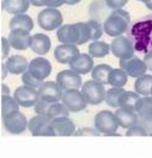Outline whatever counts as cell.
Here are the masks:
<instances>
[{"label": "cell", "mask_w": 152, "mask_h": 158, "mask_svg": "<svg viewBox=\"0 0 152 158\" xmlns=\"http://www.w3.org/2000/svg\"><path fill=\"white\" fill-rule=\"evenodd\" d=\"M130 15L123 9L113 10L111 15L103 21V32L109 37L121 36L129 27Z\"/></svg>", "instance_id": "cell-1"}, {"label": "cell", "mask_w": 152, "mask_h": 158, "mask_svg": "<svg viewBox=\"0 0 152 158\" xmlns=\"http://www.w3.org/2000/svg\"><path fill=\"white\" fill-rule=\"evenodd\" d=\"M63 14L58 9L45 7L37 16L38 26L44 31H55L63 25Z\"/></svg>", "instance_id": "cell-2"}, {"label": "cell", "mask_w": 152, "mask_h": 158, "mask_svg": "<svg viewBox=\"0 0 152 158\" xmlns=\"http://www.w3.org/2000/svg\"><path fill=\"white\" fill-rule=\"evenodd\" d=\"M80 91H81L85 101L87 102V104L98 106L102 102H104L106 87L102 83H98L93 80H88L81 86Z\"/></svg>", "instance_id": "cell-3"}, {"label": "cell", "mask_w": 152, "mask_h": 158, "mask_svg": "<svg viewBox=\"0 0 152 158\" xmlns=\"http://www.w3.org/2000/svg\"><path fill=\"white\" fill-rule=\"evenodd\" d=\"M95 129L101 135H115L116 130L119 129V125L113 112L107 109L98 112L95 117Z\"/></svg>", "instance_id": "cell-4"}, {"label": "cell", "mask_w": 152, "mask_h": 158, "mask_svg": "<svg viewBox=\"0 0 152 158\" xmlns=\"http://www.w3.org/2000/svg\"><path fill=\"white\" fill-rule=\"evenodd\" d=\"M28 120L23 113L20 110L12 112L5 117H2V125L5 130L11 135H20L27 130Z\"/></svg>", "instance_id": "cell-5"}, {"label": "cell", "mask_w": 152, "mask_h": 158, "mask_svg": "<svg viewBox=\"0 0 152 158\" xmlns=\"http://www.w3.org/2000/svg\"><path fill=\"white\" fill-rule=\"evenodd\" d=\"M60 102L68 108L70 113H78L87 108V102L85 101L80 89H66L63 91Z\"/></svg>", "instance_id": "cell-6"}, {"label": "cell", "mask_w": 152, "mask_h": 158, "mask_svg": "<svg viewBox=\"0 0 152 158\" xmlns=\"http://www.w3.org/2000/svg\"><path fill=\"white\" fill-rule=\"evenodd\" d=\"M27 129L33 136H55L52 120L45 115H35L27 123Z\"/></svg>", "instance_id": "cell-7"}, {"label": "cell", "mask_w": 152, "mask_h": 158, "mask_svg": "<svg viewBox=\"0 0 152 158\" xmlns=\"http://www.w3.org/2000/svg\"><path fill=\"white\" fill-rule=\"evenodd\" d=\"M111 52L114 56H116L118 59H128L131 58L135 53V48L133 42L125 36H118L114 37L112 43L109 44Z\"/></svg>", "instance_id": "cell-8"}, {"label": "cell", "mask_w": 152, "mask_h": 158, "mask_svg": "<svg viewBox=\"0 0 152 158\" xmlns=\"http://www.w3.org/2000/svg\"><path fill=\"white\" fill-rule=\"evenodd\" d=\"M38 98L47 103L60 102L63 96V89L55 81H43V83L37 88Z\"/></svg>", "instance_id": "cell-9"}, {"label": "cell", "mask_w": 152, "mask_h": 158, "mask_svg": "<svg viewBox=\"0 0 152 158\" xmlns=\"http://www.w3.org/2000/svg\"><path fill=\"white\" fill-rule=\"evenodd\" d=\"M119 65H120V69L124 70L125 74L133 79H136V77L146 74V71H147V68H146L144 60L135 55H133L131 58H128V59H120Z\"/></svg>", "instance_id": "cell-10"}, {"label": "cell", "mask_w": 152, "mask_h": 158, "mask_svg": "<svg viewBox=\"0 0 152 158\" xmlns=\"http://www.w3.org/2000/svg\"><path fill=\"white\" fill-rule=\"evenodd\" d=\"M14 98L17 102L20 107L23 108H31L36 104L38 101L37 88L30 87V86H20L14 92Z\"/></svg>", "instance_id": "cell-11"}, {"label": "cell", "mask_w": 152, "mask_h": 158, "mask_svg": "<svg viewBox=\"0 0 152 158\" xmlns=\"http://www.w3.org/2000/svg\"><path fill=\"white\" fill-rule=\"evenodd\" d=\"M55 82L59 85V87L63 91L66 89H80L82 86V79L81 75L76 74L75 71L66 69V70H61L60 73H58Z\"/></svg>", "instance_id": "cell-12"}, {"label": "cell", "mask_w": 152, "mask_h": 158, "mask_svg": "<svg viewBox=\"0 0 152 158\" xmlns=\"http://www.w3.org/2000/svg\"><path fill=\"white\" fill-rule=\"evenodd\" d=\"M27 70L35 77H37L40 81H44L45 79L49 77V75L52 73V64L48 59H45L43 56H37L28 63Z\"/></svg>", "instance_id": "cell-13"}, {"label": "cell", "mask_w": 152, "mask_h": 158, "mask_svg": "<svg viewBox=\"0 0 152 158\" xmlns=\"http://www.w3.org/2000/svg\"><path fill=\"white\" fill-rule=\"evenodd\" d=\"M135 113L139 118L137 124L142 125L144 127L145 125H152V96H145L142 98L140 97L135 108Z\"/></svg>", "instance_id": "cell-14"}, {"label": "cell", "mask_w": 152, "mask_h": 158, "mask_svg": "<svg viewBox=\"0 0 152 158\" xmlns=\"http://www.w3.org/2000/svg\"><path fill=\"white\" fill-rule=\"evenodd\" d=\"M93 66H95L93 58L86 53H80L69 63L70 70L75 71L78 75H86V74L91 73Z\"/></svg>", "instance_id": "cell-15"}, {"label": "cell", "mask_w": 152, "mask_h": 158, "mask_svg": "<svg viewBox=\"0 0 152 158\" xmlns=\"http://www.w3.org/2000/svg\"><path fill=\"white\" fill-rule=\"evenodd\" d=\"M7 40L12 49L26 50L31 44V32L25 30H10Z\"/></svg>", "instance_id": "cell-16"}, {"label": "cell", "mask_w": 152, "mask_h": 158, "mask_svg": "<svg viewBox=\"0 0 152 158\" xmlns=\"http://www.w3.org/2000/svg\"><path fill=\"white\" fill-rule=\"evenodd\" d=\"M80 54L76 44H59L54 49V58L59 64H68Z\"/></svg>", "instance_id": "cell-17"}, {"label": "cell", "mask_w": 152, "mask_h": 158, "mask_svg": "<svg viewBox=\"0 0 152 158\" xmlns=\"http://www.w3.org/2000/svg\"><path fill=\"white\" fill-rule=\"evenodd\" d=\"M52 126L55 136H73L76 131L75 123L69 117H59L52 119Z\"/></svg>", "instance_id": "cell-18"}, {"label": "cell", "mask_w": 152, "mask_h": 158, "mask_svg": "<svg viewBox=\"0 0 152 158\" xmlns=\"http://www.w3.org/2000/svg\"><path fill=\"white\" fill-rule=\"evenodd\" d=\"M57 38L63 44H76L78 42V28L76 23L61 25L57 30Z\"/></svg>", "instance_id": "cell-19"}, {"label": "cell", "mask_w": 152, "mask_h": 158, "mask_svg": "<svg viewBox=\"0 0 152 158\" xmlns=\"http://www.w3.org/2000/svg\"><path fill=\"white\" fill-rule=\"evenodd\" d=\"M7 73L11 75H22L28 69V60L22 55H9L5 60Z\"/></svg>", "instance_id": "cell-20"}, {"label": "cell", "mask_w": 152, "mask_h": 158, "mask_svg": "<svg viewBox=\"0 0 152 158\" xmlns=\"http://www.w3.org/2000/svg\"><path fill=\"white\" fill-rule=\"evenodd\" d=\"M52 48V40L44 33H36L31 36V44L30 49L38 55H45L49 53Z\"/></svg>", "instance_id": "cell-21"}, {"label": "cell", "mask_w": 152, "mask_h": 158, "mask_svg": "<svg viewBox=\"0 0 152 158\" xmlns=\"http://www.w3.org/2000/svg\"><path fill=\"white\" fill-rule=\"evenodd\" d=\"M112 10L106 5L104 0H95L90 4L88 7V14L91 16V20L98 21V22H103L109 15H111Z\"/></svg>", "instance_id": "cell-22"}, {"label": "cell", "mask_w": 152, "mask_h": 158, "mask_svg": "<svg viewBox=\"0 0 152 158\" xmlns=\"http://www.w3.org/2000/svg\"><path fill=\"white\" fill-rule=\"evenodd\" d=\"M114 115L116 118L119 127L123 129H129L133 125L137 124L139 118L137 114L134 110H128V109H123V108H116V110L114 112Z\"/></svg>", "instance_id": "cell-23"}, {"label": "cell", "mask_w": 152, "mask_h": 158, "mask_svg": "<svg viewBox=\"0 0 152 158\" xmlns=\"http://www.w3.org/2000/svg\"><path fill=\"white\" fill-rule=\"evenodd\" d=\"M35 27V22L31 16L27 14H20V15H14V17L9 22V28L10 30H25L31 32Z\"/></svg>", "instance_id": "cell-24"}, {"label": "cell", "mask_w": 152, "mask_h": 158, "mask_svg": "<svg viewBox=\"0 0 152 158\" xmlns=\"http://www.w3.org/2000/svg\"><path fill=\"white\" fill-rule=\"evenodd\" d=\"M141 96H139L135 91H123L121 94L119 96L118 99V108L128 109V110H134L136 108V104L139 102Z\"/></svg>", "instance_id": "cell-25"}, {"label": "cell", "mask_w": 152, "mask_h": 158, "mask_svg": "<svg viewBox=\"0 0 152 158\" xmlns=\"http://www.w3.org/2000/svg\"><path fill=\"white\" fill-rule=\"evenodd\" d=\"M30 0H4L2 7L7 14L11 15H20L26 14L30 9Z\"/></svg>", "instance_id": "cell-26"}, {"label": "cell", "mask_w": 152, "mask_h": 158, "mask_svg": "<svg viewBox=\"0 0 152 158\" xmlns=\"http://www.w3.org/2000/svg\"><path fill=\"white\" fill-rule=\"evenodd\" d=\"M134 88L135 92L139 96H151L152 92V75L149 74H144L139 77H136L135 83H134Z\"/></svg>", "instance_id": "cell-27"}, {"label": "cell", "mask_w": 152, "mask_h": 158, "mask_svg": "<svg viewBox=\"0 0 152 158\" xmlns=\"http://www.w3.org/2000/svg\"><path fill=\"white\" fill-rule=\"evenodd\" d=\"M113 68L108 64H98V65H95L93 69L91 70V76L92 80L98 82V83H102L103 86L108 85V76H109V73Z\"/></svg>", "instance_id": "cell-28"}, {"label": "cell", "mask_w": 152, "mask_h": 158, "mask_svg": "<svg viewBox=\"0 0 152 158\" xmlns=\"http://www.w3.org/2000/svg\"><path fill=\"white\" fill-rule=\"evenodd\" d=\"M111 53L109 44L103 40H92L88 45V55L92 58H104Z\"/></svg>", "instance_id": "cell-29"}, {"label": "cell", "mask_w": 152, "mask_h": 158, "mask_svg": "<svg viewBox=\"0 0 152 158\" xmlns=\"http://www.w3.org/2000/svg\"><path fill=\"white\" fill-rule=\"evenodd\" d=\"M128 75L121 69H112L108 76V85L112 87H124L128 82Z\"/></svg>", "instance_id": "cell-30"}, {"label": "cell", "mask_w": 152, "mask_h": 158, "mask_svg": "<svg viewBox=\"0 0 152 158\" xmlns=\"http://www.w3.org/2000/svg\"><path fill=\"white\" fill-rule=\"evenodd\" d=\"M69 114H70V112L61 102H55V103L49 104L45 117H48L52 120V119L59 118V117H69Z\"/></svg>", "instance_id": "cell-31"}, {"label": "cell", "mask_w": 152, "mask_h": 158, "mask_svg": "<svg viewBox=\"0 0 152 158\" xmlns=\"http://www.w3.org/2000/svg\"><path fill=\"white\" fill-rule=\"evenodd\" d=\"M19 108L20 106L17 104L14 97H11L10 94L1 96V117H5L12 112L19 110Z\"/></svg>", "instance_id": "cell-32"}, {"label": "cell", "mask_w": 152, "mask_h": 158, "mask_svg": "<svg viewBox=\"0 0 152 158\" xmlns=\"http://www.w3.org/2000/svg\"><path fill=\"white\" fill-rule=\"evenodd\" d=\"M123 91H124L123 87H112L108 91H106L104 102L107 103L108 107H111V108H118V99H119V96L121 94Z\"/></svg>", "instance_id": "cell-33"}, {"label": "cell", "mask_w": 152, "mask_h": 158, "mask_svg": "<svg viewBox=\"0 0 152 158\" xmlns=\"http://www.w3.org/2000/svg\"><path fill=\"white\" fill-rule=\"evenodd\" d=\"M76 26L78 28L77 45H82V44H86L87 42H90L91 40V31H90V27H88L87 22H77Z\"/></svg>", "instance_id": "cell-34"}, {"label": "cell", "mask_w": 152, "mask_h": 158, "mask_svg": "<svg viewBox=\"0 0 152 158\" xmlns=\"http://www.w3.org/2000/svg\"><path fill=\"white\" fill-rule=\"evenodd\" d=\"M87 25H88L90 31H91V40H98L102 37V35L104 33L103 32V26H102L101 22L95 21V20H88Z\"/></svg>", "instance_id": "cell-35"}, {"label": "cell", "mask_w": 152, "mask_h": 158, "mask_svg": "<svg viewBox=\"0 0 152 158\" xmlns=\"http://www.w3.org/2000/svg\"><path fill=\"white\" fill-rule=\"evenodd\" d=\"M22 83L25 85V86H30V87H33V88H38L42 83H43V81H40V80H38L37 77H35L28 70H26L23 74H22Z\"/></svg>", "instance_id": "cell-36"}, {"label": "cell", "mask_w": 152, "mask_h": 158, "mask_svg": "<svg viewBox=\"0 0 152 158\" xmlns=\"http://www.w3.org/2000/svg\"><path fill=\"white\" fill-rule=\"evenodd\" d=\"M125 135H126V136H147L149 132H147V130H146L142 125L135 124V125H133L131 127L126 129V134H125Z\"/></svg>", "instance_id": "cell-37"}, {"label": "cell", "mask_w": 152, "mask_h": 158, "mask_svg": "<svg viewBox=\"0 0 152 158\" xmlns=\"http://www.w3.org/2000/svg\"><path fill=\"white\" fill-rule=\"evenodd\" d=\"M49 104H50V103H47V102H44V101H42V99L38 98V101L36 102V104L33 106L36 114H37V115H45Z\"/></svg>", "instance_id": "cell-38"}, {"label": "cell", "mask_w": 152, "mask_h": 158, "mask_svg": "<svg viewBox=\"0 0 152 158\" xmlns=\"http://www.w3.org/2000/svg\"><path fill=\"white\" fill-rule=\"evenodd\" d=\"M74 135L76 136H99L101 134L95 127H81L76 130Z\"/></svg>", "instance_id": "cell-39"}, {"label": "cell", "mask_w": 152, "mask_h": 158, "mask_svg": "<svg viewBox=\"0 0 152 158\" xmlns=\"http://www.w3.org/2000/svg\"><path fill=\"white\" fill-rule=\"evenodd\" d=\"M106 5L113 11V10H119V9H123L126 4H128V0H104Z\"/></svg>", "instance_id": "cell-40"}, {"label": "cell", "mask_w": 152, "mask_h": 158, "mask_svg": "<svg viewBox=\"0 0 152 158\" xmlns=\"http://www.w3.org/2000/svg\"><path fill=\"white\" fill-rule=\"evenodd\" d=\"M10 50H11L10 42L6 37H2L1 38V55H2L4 59H6L10 55Z\"/></svg>", "instance_id": "cell-41"}, {"label": "cell", "mask_w": 152, "mask_h": 158, "mask_svg": "<svg viewBox=\"0 0 152 158\" xmlns=\"http://www.w3.org/2000/svg\"><path fill=\"white\" fill-rule=\"evenodd\" d=\"M64 4H65V0H43V6L52 7V9H58Z\"/></svg>", "instance_id": "cell-42"}, {"label": "cell", "mask_w": 152, "mask_h": 158, "mask_svg": "<svg viewBox=\"0 0 152 158\" xmlns=\"http://www.w3.org/2000/svg\"><path fill=\"white\" fill-rule=\"evenodd\" d=\"M144 63H145V65H146V68H147V70H150L152 71V50L150 52H147L146 54H145V56H144Z\"/></svg>", "instance_id": "cell-43"}, {"label": "cell", "mask_w": 152, "mask_h": 158, "mask_svg": "<svg viewBox=\"0 0 152 158\" xmlns=\"http://www.w3.org/2000/svg\"><path fill=\"white\" fill-rule=\"evenodd\" d=\"M6 94H10V88L7 85L2 83L1 85V96H6Z\"/></svg>", "instance_id": "cell-44"}, {"label": "cell", "mask_w": 152, "mask_h": 158, "mask_svg": "<svg viewBox=\"0 0 152 158\" xmlns=\"http://www.w3.org/2000/svg\"><path fill=\"white\" fill-rule=\"evenodd\" d=\"M30 4L36 6V7H42L43 6V0H30Z\"/></svg>", "instance_id": "cell-45"}, {"label": "cell", "mask_w": 152, "mask_h": 158, "mask_svg": "<svg viewBox=\"0 0 152 158\" xmlns=\"http://www.w3.org/2000/svg\"><path fill=\"white\" fill-rule=\"evenodd\" d=\"M1 68H2V79H6V76H7V69H6V66H5V63H2L1 64Z\"/></svg>", "instance_id": "cell-46"}, {"label": "cell", "mask_w": 152, "mask_h": 158, "mask_svg": "<svg viewBox=\"0 0 152 158\" xmlns=\"http://www.w3.org/2000/svg\"><path fill=\"white\" fill-rule=\"evenodd\" d=\"M81 0H65V4L66 5H76V4H78Z\"/></svg>", "instance_id": "cell-47"}, {"label": "cell", "mask_w": 152, "mask_h": 158, "mask_svg": "<svg viewBox=\"0 0 152 158\" xmlns=\"http://www.w3.org/2000/svg\"><path fill=\"white\" fill-rule=\"evenodd\" d=\"M145 5H146V7H147L149 10H151V11H152V0H149V1H147Z\"/></svg>", "instance_id": "cell-48"}, {"label": "cell", "mask_w": 152, "mask_h": 158, "mask_svg": "<svg viewBox=\"0 0 152 158\" xmlns=\"http://www.w3.org/2000/svg\"><path fill=\"white\" fill-rule=\"evenodd\" d=\"M137 1H140V2H144V4H146L149 0H137Z\"/></svg>", "instance_id": "cell-49"}, {"label": "cell", "mask_w": 152, "mask_h": 158, "mask_svg": "<svg viewBox=\"0 0 152 158\" xmlns=\"http://www.w3.org/2000/svg\"><path fill=\"white\" fill-rule=\"evenodd\" d=\"M151 96H152V92H151Z\"/></svg>", "instance_id": "cell-50"}]
</instances>
